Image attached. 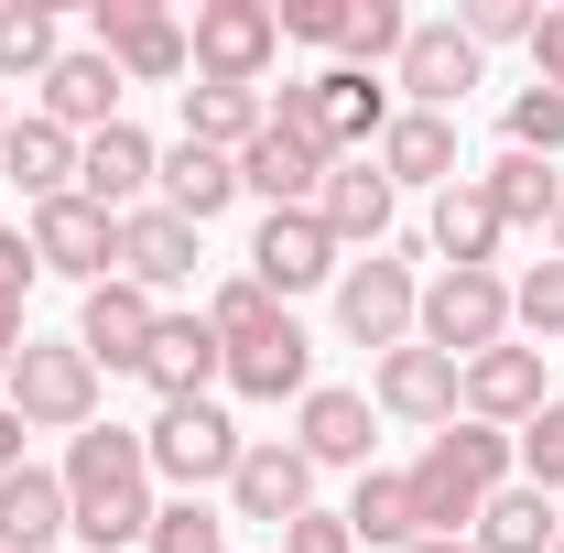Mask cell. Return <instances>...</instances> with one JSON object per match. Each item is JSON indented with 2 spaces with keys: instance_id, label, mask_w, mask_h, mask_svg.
<instances>
[{
  "instance_id": "7c38bea8",
  "label": "cell",
  "mask_w": 564,
  "mask_h": 553,
  "mask_svg": "<svg viewBox=\"0 0 564 553\" xmlns=\"http://www.w3.org/2000/svg\"><path fill=\"white\" fill-rule=\"evenodd\" d=\"M391 87H402V109L456 120V109H467V87H489V55H478L456 22H413V33H402V66H391Z\"/></svg>"
},
{
  "instance_id": "ac0fdd59",
  "label": "cell",
  "mask_w": 564,
  "mask_h": 553,
  "mask_svg": "<svg viewBox=\"0 0 564 553\" xmlns=\"http://www.w3.org/2000/svg\"><path fill=\"white\" fill-rule=\"evenodd\" d=\"M152 174H163V141L131 131V120H109L98 141H76V196H87V207H109V217L152 207Z\"/></svg>"
},
{
  "instance_id": "3957f363",
  "label": "cell",
  "mask_w": 564,
  "mask_h": 553,
  "mask_svg": "<svg viewBox=\"0 0 564 553\" xmlns=\"http://www.w3.org/2000/svg\"><path fill=\"white\" fill-rule=\"evenodd\" d=\"M391 109H402V98H391L380 76H358V66H315V76H282L272 87V120L282 131H315L337 163H369L380 131H391Z\"/></svg>"
},
{
  "instance_id": "f35d334b",
  "label": "cell",
  "mask_w": 564,
  "mask_h": 553,
  "mask_svg": "<svg viewBox=\"0 0 564 553\" xmlns=\"http://www.w3.org/2000/svg\"><path fill=\"white\" fill-rule=\"evenodd\" d=\"M141 553H228V521H217L207 499H163L152 510V543Z\"/></svg>"
},
{
  "instance_id": "7a4b0ae2",
  "label": "cell",
  "mask_w": 564,
  "mask_h": 553,
  "mask_svg": "<svg viewBox=\"0 0 564 553\" xmlns=\"http://www.w3.org/2000/svg\"><path fill=\"white\" fill-rule=\"evenodd\" d=\"M402 478H413V521H423V532L467 543V532H478V510L521 478V445H510L499 423H467V413H456L445 434H423V456L402 467Z\"/></svg>"
},
{
  "instance_id": "836d02e7",
  "label": "cell",
  "mask_w": 564,
  "mask_h": 553,
  "mask_svg": "<svg viewBox=\"0 0 564 553\" xmlns=\"http://www.w3.org/2000/svg\"><path fill=\"white\" fill-rule=\"evenodd\" d=\"M55 55H66V22L44 0H0V87H44Z\"/></svg>"
},
{
  "instance_id": "5b68a950",
  "label": "cell",
  "mask_w": 564,
  "mask_h": 553,
  "mask_svg": "<svg viewBox=\"0 0 564 553\" xmlns=\"http://www.w3.org/2000/svg\"><path fill=\"white\" fill-rule=\"evenodd\" d=\"M0 402L22 413V434H87V423H98V358L76 337H22Z\"/></svg>"
},
{
  "instance_id": "f6af8a7d",
  "label": "cell",
  "mask_w": 564,
  "mask_h": 553,
  "mask_svg": "<svg viewBox=\"0 0 564 553\" xmlns=\"http://www.w3.org/2000/svg\"><path fill=\"white\" fill-rule=\"evenodd\" d=\"M532 87H564V0L532 11Z\"/></svg>"
},
{
  "instance_id": "681fc988",
  "label": "cell",
  "mask_w": 564,
  "mask_h": 553,
  "mask_svg": "<svg viewBox=\"0 0 564 553\" xmlns=\"http://www.w3.org/2000/svg\"><path fill=\"white\" fill-rule=\"evenodd\" d=\"M0 141H11V98H0Z\"/></svg>"
},
{
  "instance_id": "8992f818",
  "label": "cell",
  "mask_w": 564,
  "mask_h": 553,
  "mask_svg": "<svg viewBox=\"0 0 564 553\" xmlns=\"http://www.w3.org/2000/svg\"><path fill=\"white\" fill-rule=\"evenodd\" d=\"M413 315H423L413 250H369V261H348V272H337V326H348V347L391 358V347H413Z\"/></svg>"
},
{
  "instance_id": "484cf974",
  "label": "cell",
  "mask_w": 564,
  "mask_h": 553,
  "mask_svg": "<svg viewBox=\"0 0 564 553\" xmlns=\"http://www.w3.org/2000/svg\"><path fill=\"white\" fill-rule=\"evenodd\" d=\"M228 391H239V402H304V391H315V337L282 315L272 337L228 347Z\"/></svg>"
},
{
  "instance_id": "2e32d148",
  "label": "cell",
  "mask_w": 564,
  "mask_h": 553,
  "mask_svg": "<svg viewBox=\"0 0 564 553\" xmlns=\"http://www.w3.org/2000/svg\"><path fill=\"white\" fill-rule=\"evenodd\" d=\"M369 413L445 434V423H456V358H445V347H423V337L391 347V358H369Z\"/></svg>"
},
{
  "instance_id": "277c9868",
  "label": "cell",
  "mask_w": 564,
  "mask_h": 553,
  "mask_svg": "<svg viewBox=\"0 0 564 553\" xmlns=\"http://www.w3.org/2000/svg\"><path fill=\"white\" fill-rule=\"evenodd\" d=\"M239 423H228V402H152V423H141V456H152V488H185V499H207V488H228V467H239Z\"/></svg>"
},
{
  "instance_id": "d4e9b609",
  "label": "cell",
  "mask_w": 564,
  "mask_h": 553,
  "mask_svg": "<svg viewBox=\"0 0 564 553\" xmlns=\"http://www.w3.org/2000/svg\"><path fill=\"white\" fill-rule=\"evenodd\" d=\"M423 239H434L445 272H499V239H510V228H499V207L478 196V174H456V185L434 196V217H423Z\"/></svg>"
},
{
  "instance_id": "4fadbf2b",
  "label": "cell",
  "mask_w": 564,
  "mask_h": 553,
  "mask_svg": "<svg viewBox=\"0 0 564 553\" xmlns=\"http://www.w3.org/2000/svg\"><path fill=\"white\" fill-rule=\"evenodd\" d=\"M304 510H315V467H304V445H293V434H250L239 467H228V521L282 532V521H304Z\"/></svg>"
},
{
  "instance_id": "7bdbcfd3",
  "label": "cell",
  "mask_w": 564,
  "mask_h": 553,
  "mask_svg": "<svg viewBox=\"0 0 564 553\" xmlns=\"http://www.w3.org/2000/svg\"><path fill=\"white\" fill-rule=\"evenodd\" d=\"M272 543L282 553H358V532H348V510H304V521H282Z\"/></svg>"
},
{
  "instance_id": "d6a6232c",
  "label": "cell",
  "mask_w": 564,
  "mask_h": 553,
  "mask_svg": "<svg viewBox=\"0 0 564 553\" xmlns=\"http://www.w3.org/2000/svg\"><path fill=\"white\" fill-rule=\"evenodd\" d=\"M467 543H478V553H554L564 521H554V499H543L532 478H510L489 510H478V532H467Z\"/></svg>"
},
{
  "instance_id": "f907efd6",
  "label": "cell",
  "mask_w": 564,
  "mask_h": 553,
  "mask_svg": "<svg viewBox=\"0 0 564 553\" xmlns=\"http://www.w3.org/2000/svg\"><path fill=\"white\" fill-rule=\"evenodd\" d=\"M554 261H564V217H554Z\"/></svg>"
},
{
  "instance_id": "ee69618b",
  "label": "cell",
  "mask_w": 564,
  "mask_h": 553,
  "mask_svg": "<svg viewBox=\"0 0 564 553\" xmlns=\"http://www.w3.org/2000/svg\"><path fill=\"white\" fill-rule=\"evenodd\" d=\"M33 282H44L33 239H22V228H0V304H33Z\"/></svg>"
},
{
  "instance_id": "e575fe53",
  "label": "cell",
  "mask_w": 564,
  "mask_h": 553,
  "mask_svg": "<svg viewBox=\"0 0 564 553\" xmlns=\"http://www.w3.org/2000/svg\"><path fill=\"white\" fill-rule=\"evenodd\" d=\"M402 33H413V11H402V0H348V33H337V66H358V76L402 66Z\"/></svg>"
},
{
  "instance_id": "5bb4252c",
  "label": "cell",
  "mask_w": 564,
  "mask_h": 553,
  "mask_svg": "<svg viewBox=\"0 0 564 553\" xmlns=\"http://www.w3.org/2000/svg\"><path fill=\"white\" fill-rule=\"evenodd\" d=\"M22 239H33V261H44L55 282H109V272H120V217L87 207V196L33 207V217H22Z\"/></svg>"
},
{
  "instance_id": "816d5d0a",
  "label": "cell",
  "mask_w": 564,
  "mask_h": 553,
  "mask_svg": "<svg viewBox=\"0 0 564 553\" xmlns=\"http://www.w3.org/2000/svg\"><path fill=\"white\" fill-rule=\"evenodd\" d=\"M0 380H11V369H0Z\"/></svg>"
},
{
  "instance_id": "f546056e",
  "label": "cell",
  "mask_w": 564,
  "mask_h": 553,
  "mask_svg": "<svg viewBox=\"0 0 564 553\" xmlns=\"http://www.w3.org/2000/svg\"><path fill=\"white\" fill-rule=\"evenodd\" d=\"M478 196L499 207V228H554L564 217V174L532 163V152H489V163H478Z\"/></svg>"
},
{
  "instance_id": "ffe728a7",
  "label": "cell",
  "mask_w": 564,
  "mask_h": 553,
  "mask_svg": "<svg viewBox=\"0 0 564 553\" xmlns=\"http://www.w3.org/2000/svg\"><path fill=\"white\" fill-rule=\"evenodd\" d=\"M196 261H207V228H185L174 207H131V217H120V282H141L152 304L185 293Z\"/></svg>"
},
{
  "instance_id": "bcb514c9",
  "label": "cell",
  "mask_w": 564,
  "mask_h": 553,
  "mask_svg": "<svg viewBox=\"0 0 564 553\" xmlns=\"http://www.w3.org/2000/svg\"><path fill=\"white\" fill-rule=\"evenodd\" d=\"M22 337H33V326H22V304H0V369L22 358Z\"/></svg>"
},
{
  "instance_id": "8fae6325",
  "label": "cell",
  "mask_w": 564,
  "mask_h": 553,
  "mask_svg": "<svg viewBox=\"0 0 564 553\" xmlns=\"http://www.w3.org/2000/svg\"><path fill=\"white\" fill-rule=\"evenodd\" d=\"M543 402H554V358H543V347H521V337L456 369V413H467V423H499V434H521Z\"/></svg>"
},
{
  "instance_id": "d6986e66",
  "label": "cell",
  "mask_w": 564,
  "mask_h": 553,
  "mask_svg": "<svg viewBox=\"0 0 564 553\" xmlns=\"http://www.w3.org/2000/svg\"><path fill=\"white\" fill-rule=\"evenodd\" d=\"M152 326H163V304H152V293H141V282H87V304H76V347H87V358H98V380H109V369H131L141 380V347H152Z\"/></svg>"
},
{
  "instance_id": "1f68e13d",
  "label": "cell",
  "mask_w": 564,
  "mask_h": 553,
  "mask_svg": "<svg viewBox=\"0 0 564 553\" xmlns=\"http://www.w3.org/2000/svg\"><path fill=\"white\" fill-rule=\"evenodd\" d=\"M348 532L369 553H413L423 543V521H413V478L402 467H369V478L348 488Z\"/></svg>"
},
{
  "instance_id": "4dcf8cb0",
  "label": "cell",
  "mask_w": 564,
  "mask_h": 553,
  "mask_svg": "<svg viewBox=\"0 0 564 553\" xmlns=\"http://www.w3.org/2000/svg\"><path fill=\"white\" fill-rule=\"evenodd\" d=\"M261 120H272V87H185V141H207L228 163L261 141Z\"/></svg>"
},
{
  "instance_id": "44dd1931",
  "label": "cell",
  "mask_w": 564,
  "mask_h": 553,
  "mask_svg": "<svg viewBox=\"0 0 564 553\" xmlns=\"http://www.w3.org/2000/svg\"><path fill=\"white\" fill-rule=\"evenodd\" d=\"M141 380H152V402H207L217 380H228V347H217L207 315H163L152 347H141Z\"/></svg>"
},
{
  "instance_id": "9c48e42d",
  "label": "cell",
  "mask_w": 564,
  "mask_h": 553,
  "mask_svg": "<svg viewBox=\"0 0 564 553\" xmlns=\"http://www.w3.org/2000/svg\"><path fill=\"white\" fill-rule=\"evenodd\" d=\"M87 44L131 76V87H174V76H196V66H185V22H174L163 0H98V11H87Z\"/></svg>"
},
{
  "instance_id": "7dc6e473",
  "label": "cell",
  "mask_w": 564,
  "mask_h": 553,
  "mask_svg": "<svg viewBox=\"0 0 564 553\" xmlns=\"http://www.w3.org/2000/svg\"><path fill=\"white\" fill-rule=\"evenodd\" d=\"M11 467H22V413L0 402V478H11Z\"/></svg>"
},
{
  "instance_id": "4316f807",
  "label": "cell",
  "mask_w": 564,
  "mask_h": 553,
  "mask_svg": "<svg viewBox=\"0 0 564 553\" xmlns=\"http://www.w3.org/2000/svg\"><path fill=\"white\" fill-rule=\"evenodd\" d=\"M152 207H174L185 228H207V217L239 207V163L207 152V141H174V152H163V174H152Z\"/></svg>"
},
{
  "instance_id": "60d3db41",
  "label": "cell",
  "mask_w": 564,
  "mask_h": 553,
  "mask_svg": "<svg viewBox=\"0 0 564 553\" xmlns=\"http://www.w3.org/2000/svg\"><path fill=\"white\" fill-rule=\"evenodd\" d=\"M456 33L489 55V44H532V0H456Z\"/></svg>"
},
{
  "instance_id": "74e56055",
  "label": "cell",
  "mask_w": 564,
  "mask_h": 553,
  "mask_svg": "<svg viewBox=\"0 0 564 553\" xmlns=\"http://www.w3.org/2000/svg\"><path fill=\"white\" fill-rule=\"evenodd\" d=\"M510 326H521V337L554 358V337H564V261H554V250H543L532 272L510 282Z\"/></svg>"
},
{
  "instance_id": "30bf717a",
  "label": "cell",
  "mask_w": 564,
  "mask_h": 553,
  "mask_svg": "<svg viewBox=\"0 0 564 553\" xmlns=\"http://www.w3.org/2000/svg\"><path fill=\"white\" fill-rule=\"evenodd\" d=\"M337 272H348V250L315 228V207H282V217H261V228H250V282L272 293L282 315H293V293H326Z\"/></svg>"
},
{
  "instance_id": "6da1fadb",
  "label": "cell",
  "mask_w": 564,
  "mask_h": 553,
  "mask_svg": "<svg viewBox=\"0 0 564 553\" xmlns=\"http://www.w3.org/2000/svg\"><path fill=\"white\" fill-rule=\"evenodd\" d=\"M66 532L87 553H120V543H152V456H141L131 423H87V434H66Z\"/></svg>"
},
{
  "instance_id": "83f0119b",
  "label": "cell",
  "mask_w": 564,
  "mask_h": 553,
  "mask_svg": "<svg viewBox=\"0 0 564 553\" xmlns=\"http://www.w3.org/2000/svg\"><path fill=\"white\" fill-rule=\"evenodd\" d=\"M55 543H66V478L22 456L0 478V553H55Z\"/></svg>"
},
{
  "instance_id": "7402d4cb",
  "label": "cell",
  "mask_w": 564,
  "mask_h": 553,
  "mask_svg": "<svg viewBox=\"0 0 564 553\" xmlns=\"http://www.w3.org/2000/svg\"><path fill=\"white\" fill-rule=\"evenodd\" d=\"M369 163L391 174V196H402V185L445 196V185L467 174V141H456V120H434V109H391V131H380V152H369Z\"/></svg>"
},
{
  "instance_id": "f5cc1de1",
  "label": "cell",
  "mask_w": 564,
  "mask_h": 553,
  "mask_svg": "<svg viewBox=\"0 0 564 553\" xmlns=\"http://www.w3.org/2000/svg\"><path fill=\"white\" fill-rule=\"evenodd\" d=\"M554 553H564V543H554Z\"/></svg>"
},
{
  "instance_id": "9a60e30c",
  "label": "cell",
  "mask_w": 564,
  "mask_h": 553,
  "mask_svg": "<svg viewBox=\"0 0 564 553\" xmlns=\"http://www.w3.org/2000/svg\"><path fill=\"white\" fill-rule=\"evenodd\" d=\"M293 445H304V467H315V478H326V467L369 478V445H380V413H369V391H348V380H315V391L293 402Z\"/></svg>"
},
{
  "instance_id": "cb8c5ba5",
  "label": "cell",
  "mask_w": 564,
  "mask_h": 553,
  "mask_svg": "<svg viewBox=\"0 0 564 553\" xmlns=\"http://www.w3.org/2000/svg\"><path fill=\"white\" fill-rule=\"evenodd\" d=\"M315 228L337 239V250H391V174L380 163H337L326 185H315Z\"/></svg>"
},
{
  "instance_id": "b9f144b4",
  "label": "cell",
  "mask_w": 564,
  "mask_h": 553,
  "mask_svg": "<svg viewBox=\"0 0 564 553\" xmlns=\"http://www.w3.org/2000/svg\"><path fill=\"white\" fill-rule=\"evenodd\" d=\"M272 22H282V44H326V55H337V33H348V0H272Z\"/></svg>"
},
{
  "instance_id": "52a82bcc",
  "label": "cell",
  "mask_w": 564,
  "mask_h": 553,
  "mask_svg": "<svg viewBox=\"0 0 564 553\" xmlns=\"http://www.w3.org/2000/svg\"><path fill=\"white\" fill-rule=\"evenodd\" d=\"M272 55H282L272 0H196V22H185V66H196V87H261Z\"/></svg>"
},
{
  "instance_id": "d590c367",
  "label": "cell",
  "mask_w": 564,
  "mask_h": 553,
  "mask_svg": "<svg viewBox=\"0 0 564 553\" xmlns=\"http://www.w3.org/2000/svg\"><path fill=\"white\" fill-rule=\"evenodd\" d=\"M196 315L217 326V347H250V337H272V326H282V304H272V293H261L250 272L207 282V304H196Z\"/></svg>"
},
{
  "instance_id": "8d00e7d4",
  "label": "cell",
  "mask_w": 564,
  "mask_h": 553,
  "mask_svg": "<svg viewBox=\"0 0 564 553\" xmlns=\"http://www.w3.org/2000/svg\"><path fill=\"white\" fill-rule=\"evenodd\" d=\"M499 152L554 163V152H564V87H510V109H499Z\"/></svg>"
},
{
  "instance_id": "ba28073f",
  "label": "cell",
  "mask_w": 564,
  "mask_h": 553,
  "mask_svg": "<svg viewBox=\"0 0 564 553\" xmlns=\"http://www.w3.org/2000/svg\"><path fill=\"white\" fill-rule=\"evenodd\" d=\"M413 337L445 347L456 369H467V358H489V347H510V272H434V282H423Z\"/></svg>"
},
{
  "instance_id": "e0dca14e",
  "label": "cell",
  "mask_w": 564,
  "mask_h": 553,
  "mask_svg": "<svg viewBox=\"0 0 564 553\" xmlns=\"http://www.w3.org/2000/svg\"><path fill=\"white\" fill-rule=\"evenodd\" d=\"M337 174V152L315 131H282V120H261V141L239 152V196H261V217H282V207H315V185Z\"/></svg>"
},
{
  "instance_id": "ab89813d",
  "label": "cell",
  "mask_w": 564,
  "mask_h": 553,
  "mask_svg": "<svg viewBox=\"0 0 564 553\" xmlns=\"http://www.w3.org/2000/svg\"><path fill=\"white\" fill-rule=\"evenodd\" d=\"M510 445H521V478L543 488V499H564V391H554V402H543L532 423H521Z\"/></svg>"
},
{
  "instance_id": "603a6c76",
  "label": "cell",
  "mask_w": 564,
  "mask_h": 553,
  "mask_svg": "<svg viewBox=\"0 0 564 553\" xmlns=\"http://www.w3.org/2000/svg\"><path fill=\"white\" fill-rule=\"evenodd\" d=\"M120 87H131V76L109 66L98 44H66V55L44 66V120H55V131H76V141H98L109 120H120Z\"/></svg>"
},
{
  "instance_id": "c3c4849f",
  "label": "cell",
  "mask_w": 564,
  "mask_h": 553,
  "mask_svg": "<svg viewBox=\"0 0 564 553\" xmlns=\"http://www.w3.org/2000/svg\"><path fill=\"white\" fill-rule=\"evenodd\" d=\"M413 553H478V543H445V532H423V543Z\"/></svg>"
},
{
  "instance_id": "f1b7e54d",
  "label": "cell",
  "mask_w": 564,
  "mask_h": 553,
  "mask_svg": "<svg viewBox=\"0 0 564 553\" xmlns=\"http://www.w3.org/2000/svg\"><path fill=\"white\" fill-rule=\"evenodd\" d=\"M0 174L22 185V207H55V196H76V131H55L44 109H33V120H11V141H0Z\"/></svg>"
}]
</instances>
